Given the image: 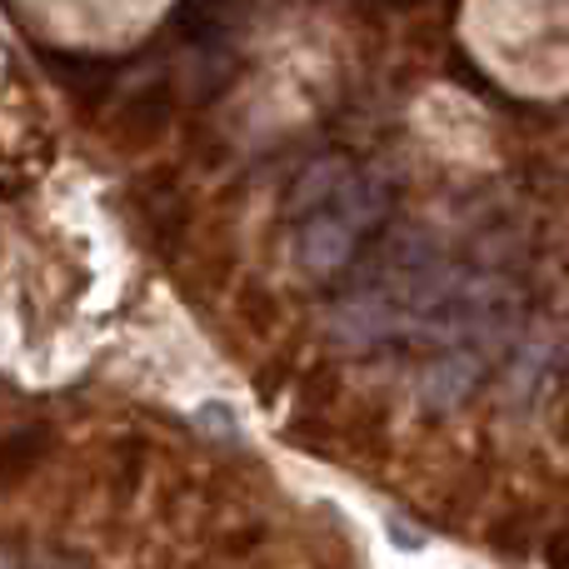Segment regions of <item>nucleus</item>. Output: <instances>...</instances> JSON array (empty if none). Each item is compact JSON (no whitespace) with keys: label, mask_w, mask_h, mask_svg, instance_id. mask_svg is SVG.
<instances>
[{"label":"nucleus","mask_w":569,"mask_h":569,"mask_svg":"<svg viewBox=\"0 0 569 569\" xmlns=\"http://www.w3.org/2000/svg\"><path fill=\"white\" fill-rule=\"evenodd\" d=\"M550 569H569V530L550 535Z\"/></svg>","instance_id":"nucleus-1"}]
</instances>
